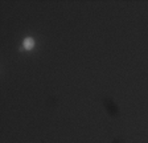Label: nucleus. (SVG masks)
<instances>
[{
	"mask_svg": "<svg viewBox=\"0 0 148 143\" xmlns=\"http://www.w3.org/2000/svg\"><path fill=\"white\" fill-rule=\"evenodd\" d=\"M23 47H24V49L27 50H31L34 48V40L32 37H27L24 40V43H23Z\"/></svg>",
	"mask_w": 148,
	"mask_h": 143,
	"instance_id": "f257e3e1",
	"label": "nucleus"
}]
</instances>
